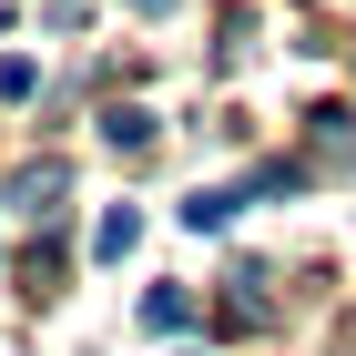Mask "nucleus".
<instances>
[{
	"mask_svg": "<svg viewBox=\"0 0 356 356\" xmlns=\"http://www.w3.org/2000/svg\"><path fill=\"white\" fill-rule=\"evenodd\" d=\"M61 184H72V173H61V163H31V173H10V214H31V224H51V214H61Z\"/></svg>",
	"mask_w": 356,
	"mask_h": 356,
	"instance_id": "1",
	"label": "nucleus"
},
{
	"mask_svg": "<svg viewBox=\"0 0 356 356\" xmlns=\"http://www.w3.org/2000/svg\"><path fill=\"white\" fill-rule=\"evenodd\" d=\"M102 143H112V153H143V143H153V112H143V102L102 112Z\"/></svg>",
	"mask_w": 356,
	"mask_h": 356,
	"instance_id": "2",
	"label": "nucleus"
},
{
	"mask_svg": "<svg viewBox=\"0 0 356 356\" xmlns=\"http://www.w3.org/2000/svg\"><path fill=\"white\" fill-rule=\"evenodd\" d=\"M133 234H143V214H133V204H112L102 234H92V254H102V265H122V254H133Z\"/></svg>",
	"mask_w": 356,
	"mask_h": 356,
	"instance_id": "3",
	"label": "nucleus"
},
{
	"mask_svg": "<svg viewBox=\"0 0 356 356\" xmlns=\"http://www.w3.org/2000/svg\"><path fill=\"white\" fill-rule=\"evenodd\" d=\"M143 326H153V336L193 326V296H184V285H153V296H143Z\"/></svg>",
	"mask_w": 356,
	"mask_h": 356,
	"instance_id": "4",
	"label": "nucleus"
},
{
	"mask_svg": "<svg viewBox=\"0 0 356 356\" xmlns=\"http://www.w3.org/2000/svg\"><path fill=\"white\" fill-rule=\"evenodd\" d=\"M31 82H41L31 61H0V102H31Z\"/></svg>",
	"mask_w": 356,
	"mask_h": 356,
	"instance_id": "5",
	"label": "nucleus"
},
{
	"mask_svg": "<svg viewBox=\"0 0 356 356\" xmlns=\"http://www.w3.org/2000/svg\"><path fill=\"white\" fill-rule=\"evenodd\" d=\"M133 10H173V0H133Z\"/></svg>",
	"mask_w": 356,
	"mask_h": 356,
	"instance_id": "6",
	"label": "nucleus"
}]
</instances>
